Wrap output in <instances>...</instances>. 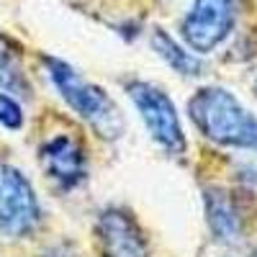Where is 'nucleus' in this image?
Returning a JSON list of instances; mask_svg holds the SVG:
<instances>
[{
    "label": "nucleus",
    "instance_id": "5",
    "mask_svg": "<svg viewBox=\"0 0 257 257\" xmlns=\"http://www.w3.org/2000/svg\"><path fill=\"white\" fill-rule=\"evenodd\" d=\"M239 16V0H193L180 21V36L196 54H208L221 47Z\"/></svg>",
    "mask_w": 257,
    "mask_h": 257
},
{
    "label": "nucleus",
    "instance_id": "6",
    "mask_svg": "<svg viewBox=\"0 0 257 257\" xmlns=\"http://www.w3.org/2000/svg\"><path fill=\"white\" fill-rule=\"evenodd\" d=\"M95 242L100 257H149L147 234L123 206H105L98 211Z\"/></svg>",
    "mask_w": 257,
    "mask_h": 257
},
{
    "label": "nucleus",
    "instance_id": "13",
    "mask_svg": "<svg viewBox=\"0 0 257 257\" xmlns=\"http://www.w3.org/2000/svg\"><path fill=\"white\" fill-rule=\"evenodd\" d=\"M252 257H257V249H254V252H252Z\"/></svg>",
    "mask_w": 257,
    "mask_h": 257
},
{
    "label": "nucleus",
    "instance_id": "2",
    "mask_svg": "<svg viewBox=\"0 0 257 257\" xmlns=\"http://www.w3.org/2000/svg\"><path fill=\"white\" fill-rule=\"evenodd\" d=\"M44 67L47 75L54 85V90L59 98L70 105V111L88 123L100 139H118L126 132V121L118 111L116 100L105 93L100 85L88 80L82 72H77L72 64L62 62L57 57H44Z\"/></svg>",
    "mask_w": 257,
    "mask_h": 257
},
{
    "label": "nucleus",
    "instance_id": "8",
    "mask_svg": "<svg viewBox=\"0 0 257 257\" xmlns=\"http://www.w3.org/2000/svg\"><path fill=\"white\" fill-rule=\"evenodd\" d=\"M203 211H206V224L219 244H239L244 221L242 211L234 203L231 193L224 188H206L203 190Z\"/></svg>",
    "mask_w": 257,
    "mask_h": 257
},
{
    "label": "nucleus",
    "instance_id": "9",
    "mask_svg": "<svg viewBox=\"0 0 257 257\" xmlns=\"http://www.w3.org/2000/svg\"><path fill=\"white\" fill-rule=\"evenodd\" d=\"M149 44H152V49L157 52V57H160L173 72H178V75H183V77H198V75L203 72L201 57H198L196 52L185 49L180 41H175L167 31L155 29L152 36H149Z\"/></svg>",
    "mask_w": 257,
    "mask_h": 257
},
{
    "label": "nucleus",
    "instance_id": "1",
    "mask_svg": "<svg viewBox=\"0 0 257 257\" xmlns=\"http://www.w3.org/2000/svg\"><path fill=\"white\" fill-rule=\"evenodd\" d=\"M188 118L213 144L257 152V116L226 88H198L188 100Z\"/></svg>",
    "mask_w": 257,
    "mask_h": 257
},
{
    "label": "nucleus",
    "instance_id": "14",
    "mask_svg": "<svg viewBox=\"0 0 257 257\" xmlns=\"http://www.w3.org/2000/svg\"><path fill=\"white\" fill-rule=\"evenodd\" d=\"M254 93H257V82H254Z\"/></svg>",
    "mask_w": 257,
    "mask_h": 257
},
{
    "label": "nucleus",
    "instance_id": "12",
    "mask_svg": "<svg viewBox=\"0 0 257 257\" xmlns=\"http://www.w3.org/2000/svg\"><path fill=\"white\" fill-rule=\"evenodd\" d=\"M39 257H80V254L70 244H54V247H49L44 252H39Z\"/></svg>",
    "mask_w": 257,
    "mask_h": 257
},
{
    "label": "nucleus",
    "instance_id": "3",
    "mask_svg": "<svg viewBox=\"0 0 257 257\" xmlns=\"http://www.w3.org/2000/svg\"><path fill=\"white\" fill-rule=\"evenodd\" d=\"M126 95L134 103V108L139 111L149 137L160 144V149H165L173 157L185 155L188 139H185V132H183V123H180L173 98L160 85L147 82V80H128Z\"/></svg>",
    "mask_w": 257,
    "mask_h": 257
},
{
    "label": "nucleus",
    "instance_id": "7",
    "mask_svg": "<svg viewBox=\"0 0 257 257\" xmlns=\"http://www.w3.org/2000/svg\"><path fill=\"white\" fill-rule=\"evenodd\" d=\"M39 165L59 190H75L88 178V152L77 137L54 134L39 147Z\"/></svg>",
    "mask_w": 257,
    "mask_h": 257
},
{
    "label": "nucleus",
    "instance_id": "4",
    "mask_svg": "<svg viewBox=\"0 0 257 257\" xmlns=\"http://www.w3.org/2000/svg\"><path fill=\"white\" fill-rule=\"evenodd\" d=\"M41 226V203L31 180L13 165H0V234L24 239Z\"/></svg>",
    "mask_w": 257,
    "mask_h": 257
},
{
    "label": "nucleus",
    "instance_id": "11",
    "mask_svg": "<svg viewBox=\"0 0 257 257\" xmlns=\"http://www.w3.org/2000/svg\"><path fill=\"white\" fill-rule=\"evenodd\" d=\"M0 126L11 128V132H18L24 126V108L8 93H0Z\"/></svg>",
    "mask_w": 257,
    "mask_h": 257
},
{
    "label": "nucleus",
    "instance_id": "10",
    "mask_svg": "<svg viewBox=\"0 0 257 257\" xmlns=\"http://www.w3.org/2000/svg\"><path fill=\"white\" fill-rule=\"evenodd\" d=\"M0 88L8 93H18V95H29V80L24 75L18 64V52L13 47V41L0 34Z\"/></svg>",
    "mask_w": 257,
    "mask_h": 257
}]
</instances>
